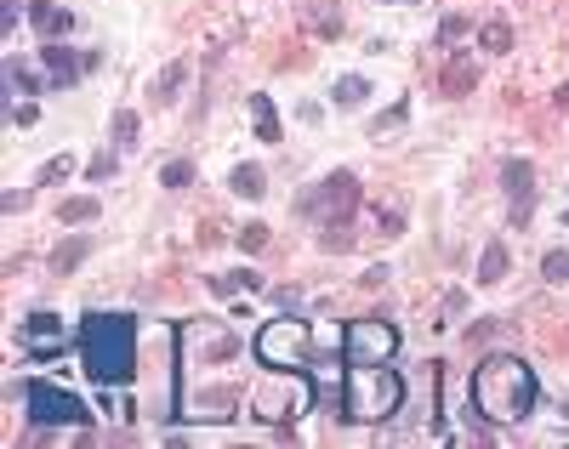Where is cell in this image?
Segmentation results:
<instances>
[{"label":"cell","mask_w":569,"mask_h":449,"mask_svg":"<svg viewBox=\"0 0 569 449\" xmlns=\"http://www.w3.org/2000/svg\"><path fill=\"white\" fill-rule=\"evenodd\" d=\"M541 279L546 285H569V250L564 245H553V250L541 256Z\"/></svg>","instance_id":"obj_31"},{"label":"cell","mask_w":569,"mask_h":449,"mask_svg":"<svg viewBox=\"0 0 569 449\" xmlns=\"http://www.w3.org/2000/svg\"><path fill=\"white\" fill-rule=\"evenodd\" d=\"M211 290H217V296H240V290H250V296H257V290H262V273H257V268H234V273H211Z\"/></svg>","instance_id":"obj_22"},{"label":"cell","mask_w":569,"mask_h":449,"mask_svg":"<svg viewBox=\"0 0 569 449\" xmlns=\"http://www.w3.org/2000/svg\"><path fill=\"white\" fill-rule=\"evenodd\" d=\"M353 205H359V177L353 171H330L297 200V210L319 228H353Z\"/></svg>","instance_id":"obj_6"},{"label":"cell","mask_w":569,"mask_h":449,"mask_svg":"<svg viewBox=\"0 0 569 449\" xmlns=\"http://www.w3.org/2000/svg\"><path fill=\"white\" fill-rule=\"evenodd\" d=\"M405 376H398L393 365H353L348 370V415L353 421H376L388 426L398 421V410H405Z\"/></svg>","instance_id":"obj_3"},{"label":"cell","mask_w":569,"mask_h":449,"mask_svg":"<svg viewBox=\"0 0 569 449\" xmlns=\"http://www.w3.org/2000/svg\"><path fill=\"white\" fill-rule=\"evenodd\" d=\"M74 353L97 387H132L137 381V318L132 313H80L74 325Z\"/></svg>","instance_id":"obj_2"},{"label":"cell","mask_w":569,"mask_h":449,"mask_svg":"<svg viewBox=\"0 0 569 449\" xmlns=\"http://www.w3.org/2000/svg\"><path fill=\"white\" fill-rule=\"evenodd\" d=\"M182 80H188V63H165V69L149 80V102H154V109H177Z\"/></svg>","instance_id":"obj_18"},{"label":"cell","mask_w":569,"mask_h":449,"mask_svg":"<svg viewBox=\"0 0 569 449\" xmlns=\"http://www.w3.org/2000/svg\"><path fill=\"white\" fill-rule=\"evenodd\" d=\"M177 341L188 353H205V358H240V336L222 325V318H194V325H182Z\"/></svg>","instance_id":"obj_11"},{"label":"cell","mask_w":569,"mask_h":449,"mask_svg":"<svg viewBox=\"0 0 569 449\" xmlns=\"http://www.w3.org/2000/svg\"><path fill=\"white\" fill-rule=\"evenodd\" d=\"M478 40H484V52H513V24H501V17H490V24L478 29Z\"/></svg>","instance_id":"obj_29"},{"label":"cell","mask_w":569,"mask_h":449,"mask_svg":"<svg viewBox=\"0 0 569 449\" xmlns=\"http://www.w3.org/2000/svg\"><path fill=\"white\" fill-rule=\"evenodd\" d=\"M24 398V410L34 426H92V410L86 398L74 387H63V381H24V387H12Z\"/></svg>","instance_id":"obj_5"},{"label":"cell","mask_w":569,"mask_h":449,"mask_svg":"<svg viewBox=\"0 0 569 449\" xmlns=\"http://www.w3.org/2000/svg\"><path fill=\"white\" fill-rule=\"evenodd\" d=\"M97 217H103V200H92V194H74V200L57 205V222L63 228H80V222H97Z\"/></svg>","instance_id":"obj_24"},{"label":"cell","mask_w":569,"mask_h":449,"mask_svg":"<svg viewBox=\"0 0 569 449\" xmlns=\"http://www.w3.org/2000/svg\"><path fill=\"white\" fill-rule=\"evenodd\" d=\"M6 120L17 125V132H29V125L40 120V109H34V97H24V102H12V109H6Z\"/></svg>","instance_id":"obj_34"},{"label":"cell","mask_w":569,"mask_h":449,"mask_svg":"<svg viewBox=\"0 0 569 449\" xmlns=\"http://www.w3.org/2000/svg\"><path fill=\"white\" fill-rule=\"evenodd\" d=\"M297 17H302V29H313L319 40H342V0H302Z\"/></svg>","instance_id":"obj_15"},{"label":"cell","mask_w":569,"mask_h":449,"mask_svg":"<svg viewBox=\"0 0 569 449\" xmlns=\"http://www.w3.org/2000/svg\"><path fill=\"white\" fill-rule=\"evenodd\" d=\"M405 120H410V102H405V97H398V102H393V109H388V114H376V125H370V137H376V142H388V137H393V132H398V125H405Z\"/></svg>","instance_id":"obj_28"},{"label":"cell","mask_w":569,"mask_h":449,"mask_svg":"<svg viewBox=\"0 0 569 449\" xmlns=\"http://www.w3.org/2000/svg\"><path fill=\"white\" fill-rule=\"evenodd\" d=\"M29 24H34L40 40H63L74 29V12L63 6V0H29Z\"/></svg>","instance_id":"obj_16"},{"label":"cell","mask_w":569,"mask_h":449,"mask_svg":"<svg viewBox=\"0 0 569 449\" xmlns=\"http://www.w3.org/2000/svg\"><path fill=\"white\" fill-rule=\"evenodd\" d=\"M188 182H194V160H165L160 165V188H172V194H177V188H188Z\"/></svg>","instance_id":"obj_32"},{"label":"cell","mask_w":569,"mask_h":449,"mask_svg":"<svg viewBox=\"0 0 569 449\" xmlns=\"http://www.w3.org/2000/svg\"><path fill=\"white\" fill-rule=\"evenodd\" d=\"M24 12H29V0H0V29L12 34V29H17V17H24Z\"/></svg>","instance_id":"obj_36"},{"label":"cell","mask_w":569,"mask_h":449,"mask_svg":"<svg viewBox=\"0 0 569 449\" xmlns=\"http://www.w3.org/2000/svg\"><path fill=\"white\" fill-rule=\"evenodd\" d=\"M382 6H416V0H382Z\"/></svg>","instance_id":"obj_41"},{"label":"cell","mask_w":569,"mask_h":449,"mask_svg":"<svg viewBox=\"0 0 569 449\" xmlns=\"http://www.w3.org/2000/svg\"><path fill=\"white\" fill-rule=\"evenodd\" d=\"M24 205H29V194H24V188H6V200H0V210H6V217H17Z\"/></svg>","instance_id":"obj_38"},{"label":"cell","mask_w":569,"mask_h":449,"mask_svg":"<svg viewBox=\"0 0 569 449\" xmlns=\"http://www.w3.org/2000/svg\"><path fill=\"white\" fill-rule=\"evenodd\" d=\"M365 97H370V80H365V74H342V80L330 85V102H336V109H359Z\"/></svg>","instance_id":"obj_25"},{"label":"cell","mask_w":569,"mask_h":449,"mask_svg":"<svg viewBox=\"0 0 569 449\" xmlns=\"http://www.w3.org/2000/svg\"><path fill=\"white\" fill-rule=\"evenodd\" d=\"M268 245V222H245L240 228V250H262Z\"/></svg>","instance_id":"obj_35"},{"label":"cell","mask_w":569,"mask_h":449,"mask_svg":"<svg viewBox=\"0 0 569 449\" xmlns=\"http://www.w3.org/2000/svg\"><path fill=\"white\" fill-rule=\"evenodd\" d=\"M17 347H24V358H29V365H52V358H63V353H69V318H63V313H52V307L29 313L24 325H17Z\"/></svg>","instance_id":"obj_9"},{"label":"cell","mask_w":569,"mask_h":449,"mask_svg":"<svg viewBox=\"0 0 569 449\" xmlns=\"http://www.w3.org/2000/svg\"><path fill=\"white\" fill-rule=\"evenodd\" d=\"M348 365H393V353H398V325L382 313H365V318H353L348 325Z\"/></svg>","instance_id":"obj_8"},{"label":"cell","mask_w":569,"mask_h":449,"mask_svg":"<svg viewBox=\"0 0 569 449\" xmlns=\"http://www.w3.org/2000/svg\"><path fill=\"white\" fill-rule=\"evenodd\" d=\"M273 302H280V307H302V290L285 285V290H273Z\"/></svg>","instance_id":"obj_39"},{"label":"cell","mask_w":569,"mask_h":449,"mask_svg":"<svg viewBox=\"0 0 569 449\" xmlns=\"http://www.w3.org/2000/svg\"><path fill=\"white\" fill-rule=\"evenodd\" d=\"M86 177H92V182H103V177H114V148H103V154H97V160L86 165Z\"/></svg>","instance_id":"obj_37"},{"label":"cell","mask_w":569,"mask_h":449,"mask_svg":"<svg viewBox=\"0 0 569 449\" xmlns=\"http://www.w3.org/2000/svg\"><path fill=\"white\" fill-rule=\"evenodd\" d=\"M501 194H507V222L513 228H530L535 217V165L530 160H501Z\"/></svg>","instance_id":"obj_10"},{"label":"cell","mask_w":569,"mask_h":449,"mask_svg":"<svg viewBox=\"0 0 569 449\" xmlns=\"http://www.w3.org/2000/svg\"><path fill=\"white\" fill-rule=\"evenodd\" d=\"M467 92H473V63L456 57L450 69H445V97H467Z\"/></svg>","instance_id":"obj_30"},{"label":"cell","mask_w":569,"mask_h":449,"mask_svg":"<svg viewBox=\"0 0 569 449\" xmlns=\"http://www.w3.org/2000/svg\"><path fill=\"white\" fill-rule=\"evenodd\" d=\"M74 171H80V165H74V154H52L46 165L34 171V182H63V177H74Z\"/></svg>","instance_id":"obj_33"},{"label":"cell","mask_w":569,"mask_h":449,"mask_svg":"<svg viewBox=\"0 0 569 449\" xmlns=\"http://www.w3.org/2000/svg\"><path fill=\"white\" fill-rule=\"evenodd\" d=\"M234 404H240L234 387H211V393H188L182 415L188 421H228V415H234Z\"/></svg>","instance_id":"obj_14"},{"label":"cell","mask_w":569,"mask_h":449,"mask_svg":"<svg viewBox=\"0 0 569 449\" xmlns=\"http://www.w3.org/2000/svg\"><path fill=\"white\" fill-rule=\"evenodd\" d=\"M137 132H142V114H137V109H114V120H109V137H114L120 148H132V142H137Z\"/></svg>","instance_id":"obj_26"},{"label":"cell","mask_w":569,"mask_h":449,"mask_svg":"<svg viewBox=\"0 0 569 449\" xmlns=\"http://www.w3.org/2000/svg\"><path fill=\"white\" fill-rule=\"evenodd\" d=\"M553 102H558V109H569V85H558V92H553Z\"/></svg>","instance_id":"obj_40"},{"label":"cell","mask_w":569,"mask_h":449,"mask_svg":"<svg viewBox=\"0 0 569 449\" xmlns=\"http://www.w3.org/2000/svg\"><path fill=\"white\" fill-rule=\"evenodd\" d=\"M245 109H250V125H257V137H262V142H285V120H280V109H273V97H268V92H250V97H245Z\"/></svg>","instance_id":"obj_17"},{"label":"cell","mask_w":569,"mask_h":449,"mask_svg":"<svg viewBox=\"0 0 569 449\" xmlns=\"http://www.w3.org/2000/svg\"><path fill=\"white\" fill-rule=\"evenodd\" d=\"M467 398H473V421H490V426H518V421H530L535 404H541L535 365H524L518 353H484L478 365H473Z\"/></svg>","instance_id":"obj_1"},{"label":"cell","mask_w":569,"mask_h":449,"mask_svg":"<svg viewBox=\"0 0 569 449\" xmlns=\"http://www.w3.org/2000/svg\"><path fill=\"white\" fill-rule=\"evenodd\" d=\"M250 353H257L262 370H308L313 318H268V325L250 336Z\"/></svg>","instance_id":"obj_4"},{"label":"cell","mask_w":569,"mask_h":449,"mask_svg":"<svg viewBox=\"0 0 569 449\" xmlns=\"http://www.w3.org/2000/svg\"><path fill=\"white\" fill-rule=\"evenodd\" d=\"M17 92H24V97H34V92H52V80H40L24 57H6V97H17Z\"/></svg>","instance_id":"obj_20"},{"label":"cell","mask_w":569,"mask_h":449,"mask_svg":"<svg viewBox=\"0 0 569 449\" xmlns=\"http://www.w3.org/2000/svg\"><path fill=\"white\" fill-rule=\"evenodd\" d=\"M40 63H46L52 92H74L80 74H86V57H74V46H63V40H46V46H40Z\"/></svg>","instance_id":"obj_13"},{"label":"cell","mask_w":569,"mask_h":449,"mask_svg":"<svg viewBox=\"0 0 569 449\" xmlns=\"http://www.w3.org/2000/svg\"><path fill=\"white\" fill-rule=\"evenodd\" d=\"M268 376H273L268 387L250 393V410H257L262 421H297L302 410H319V404H313L308 370H268Z\"/></svg>","instance_id":"obj_7"},{"label":"cell","mask_w":569,"mask_h":449,"mask_svg":"<svg viewBox=\"0 0 569 449\" xmlns=\"http://www.w3.org/2000/svg\"><path fill=\"white\" fill-rule=\"evenodd\" d=\"M97 250V239L92 233H74V239H63L57 250H52V273H63V279H69L74 268H86V256Z\"/></svg>","instance_id":"obj_19"},{"label":"cell","mask_w":569,"mask_h":449,"mask_svg":"<svg viewBox=\"0 0 569 449\" xmlns=\"http://www.w3.org/2000/svg\"><path fill=\"white\" fill-rule=\"evenodd\" d=\"M467 34H473L467 12H445V17H438V46H456V40H467Z\"/></svg>","instance_id":"obj_27"},{"label":"cell","mask_w":569,"mask_h":449,"mask_svg":"<svg viewBox=\"0 0 569 449\" xmlns=\"http://www.w3.org/2000/svg\"><path fill=\"white\" fill-rule=\"evenodd\" d=\"M308 381H313V404L330 415H348V376L336 370V358H308Z\"/></svg>","instance_id":"obj_12"},{"label":"cell","mask_w":569,"mask_h":449,"mask_svg":"<svg viewBox=\"0 0 569 449\" xmlns=\"http://www.w3.org/2000/svg\"><path fill=\"white\" fill-rule=\"evenodd\" d=\"M228 194L262 200V194H268V171H262V165H234V171H228Z\"/></svg>","instance_id":"obj_21"},{"label":"cell","mask_w":569,"mask_h":449,"mask_svg":"<svg viewBox=\"0 0 569 449\" xmlns=\"http://www.w3.org/2000/svg\"><path fill=\"white\" fill-rule=\"evenodd\" d=\"M507 262H513L507 245L490 239V245H484V256H478V285H501V279H507Z\"/></svg>","instance_id":"obj_23"}]
</instances>
